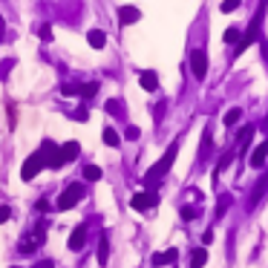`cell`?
Listing matches in <instances>:
<instances>
[{"label":"cell","instance_id":"cell-1","mask_svg":"<svg viewBox=\"0 0 268 268\" xmlns=\"http://www.w3.org/2000/svg\"><path fill=\"white\" fill-rule=\"evenodd\" d=\"M176 153H179V142H170V147L165 150V156L150 167L147 173H144V179H142V185L147 187V190H156L159 187V182L170 173V167H173V162H176Z\"/></svg>","mask_w":268,"mask_h":268},{"label":"cell","instance_id":"cell-2","mask_svg":"<svg viewBox=\"0 0 268 268\" xmlns=\"http://www.w3.org/2000/svg\"><path fill=\"white\" fill-rule=\"evenodd\" d=\"M46 228H49V222H46V219H41V222H35V225H32L29 231H23L18 251H21L23 257H32V254L46 242Z\"/></svg>","mask_w":268,"mask_h":268},{"label":"cell","instance_id":"cell-3","mask_svg":"<svg viewBox=\"0 0 268 268\" xmlns=\"http://www.w3.org/2000/svg\"><path fill=\"white\" fill-rule=\"evenodd\" d=\"M84 193H87V185L84 182H72L63 193L58 196V202H55V210H69L78 205V199H84Z\"/></svg>","mask_w":268,"mask_h":268},{"label":"cell","instance_id":"cell-4","mask_svg":"<svg viewBox=\"0 0 268 268\" xmlns=\"http://www.w3.org/2000/svg\"><path fill=\"white\" fill-rule=\"evenodd\" d=\"M260 29H263V9H260V15L251 21V26H248V32L239 38V43L234 46V55H242L251 43H257V41H263V35H260Z\"/></svg>","mask_w":268,"mask_h":268},{"label":"cell","instance_id":"cell-5","mask_svg":"<svg viewBox=\"0 0 268 268\" xmlns=\"http://www.w3.org/2000/svg\"><path fill=\"white\" fill-rule=\"evenodd\" d=\"M43 167H46V156H43V150H38V153H32L29 159L23 162V167H21V176H23V182H32V179L38 176Z\"/></svg>","mask_w":268,"mask_h":268},{"label":"cell","instance_id":"cell-6","mask_svg":"<svg viewBox=\"0 0 268 268\" xmlns=\"http://www.w3.org/2000/svg\"><path fill=\"white\" fill-rule=\"evenodd\" d=\"M156 202H159V193L156 190H139V193H133V199H130V205L133 210H153L156 208Z\"/></svg>","mask_w":268,"mask_h":268},{"label":"cell","instance_id":"cell-7","mask_svg":"<svg viewBox=\"0 0 268 268\" xmlns=\"http://www.w3.org/2000/svg\"><path fill=\"white\" fill-rule=\"evenodd\" d=\"M190 72H193L196 81H202L208 75V52L205 49H193L190 52Z\"/></svg>","mask_w":268,"mask_h":268},{"label":"cell","instance_id":"cell-8","mask_svg":"<svg viewBox=\"0 0 268 268\" xmlns=\"http://www.w3.org/2000/svg\"><path fill=\"white\" fill-rule=\"evenodd\" d=\"M268 193V170L263 173V176L257 179V185H254V190L248 193V205H245V210H254L257 205H260V199Z\"/></svg>","mask_w":268,"mask_h":268},{"label":"cell","instance_id":"cell-9","mask_svg":"<svg viewBox=\"0 0 268 268\" xmlns=\"http://www.w3.org/2000/svg\"><path fill=\"white\" fill-rule=\"evenodd\" d=\"M87 237H89V228H87V222L75 225V231L69 234V251H81V248L87 245Z\"/></svg>","mask_w":268,"mask_h":268},{"label":"cell","instance_id":"cell-10","mask_svg":"<svg viewBox=\"0 0 268 268\" xmlns=\"http://www.w3.org/2000/svg\"><path fill=\"white\" fill-rule=\"evenodd\" d=\"M266 162H268V139H263V142L254 147L251 159H248V165H251L254 170H260V167H266Z\"/></svg>","mask_w":268,"mask_h":268},{"label":"cell","instance_id":"cell-11","mask_svg":"<svg viewBox=\"0 0 268 268\" xmlns=\"http://www.w3.org/2000/svg\"><path fill=\"white\" fill-rule=\"evenodd\" d=\"M95 257H98V266H107V260H110V231H101Z\"/></svg>","mask_w":268,"mask_h":268},{"label":"cell","instance_id":"cell-12","mask_svg":"<svg viewBox=\"0 0 268 268\" xmlns=\"http://www.w3.org/2000/svg\"><path fill=\"white\" fill-rule=\"evenodd\" d=\"M176 260H179V251H176V248H167V251H159V254H153V260H150V263L159 268V266H173Z\"/></svg>","mask_w":268,"mask_h":268},{"label":"cell","instance_id":"cell-13","mask_svg":"<svg viewBox=\"0 0 268 268\" xmlns=\"http://www.w3.org/2000/svg\"><path fill=\"white\" fill-rule=\"evenodd\" d=\"M139 84L147 89V92H156V89H159V75H156V69H142V72H139Z\"/></svg>","mask_w":268,"mask_h":268},{"label":"cell","instance_id":"cell-14","mask_svg":"<svg viewBox=\"0 0 268 268\" xmlns=\"http://www.w3.org/2000/svg\"><path fill=\"white\" fill-rule=\"evenodd\" d=\"M58 153H61V162H63V165H66V162H75L78 153H81V144H78V142H66V144L58 147Z\"/></svg>","mask_w":268,"mask_h":268},{"label":"cell","instance_id":"cell-15","mask_svg":"<svg viewBox=\"0 0 268 268\" xmlns=\"http://www.w3.org/2000/svg\"><path fill=\"white\" fill-rule=\"evenodd\" d=\"M104 110H107L110 116H116L119 121L127 119V110H124V101H121V98H110V101L104 104Z\"/></svg>","mask_w":268,"mask_h":268},{"label":"cell","instance_id":"cell-16","mask_svg":"<svg viewBox=\"0 0 268 268\" xmlns=\"http://www.w3.org/2000/svg\"><path fill=\"white\" fill-rule=\"evenodd\" d=\"M234 202H237V199H234V193H222V196L216 199V210H213V216H216V219H222Z\"/></svg>","mask_w":268,"mask_h":268},{"label":"cell","instance_id":"cell-17","mask_svg":"<svg viewBox=\"0 0 268 268\" xmlns=\"http://www.w3.org/2000/svg\"><path fill=\"white\" fill-rule=\"evenodd\" d=\"M119 18H121V23H124V26H130V23H136V21L142 18V12H139L136 6H121Z\"/></svg>","mask_w":268,"mask_h":268},{"label":"cell","instance_id":"cell-18","mask_svg":"<svg viewBox=\"0 0 268 268\" xmlns=\"http://www.w3.org/2000/svg\"><path fill=\"white\" fill-rule=\"evenodd\" d=\"M87 43L92 46V49H104V46H107V35H104L101 29H89L87 32Z\"/></svg>","mask_w":268,"mask_h":268},{"label":"cell","instance_id":"cell-19","mask_svg":"<svg viewBox=\"0 0 268 268\" xmlns=\"http://www.w3.org/2000/svg\"><path fill=\"white\" fill-rule=\"evenodd\" d=\"M208 263V248H193L190 251V268H202Z\"/></svg>","mask_w":268,"mask_h":268},{"label":"cell","instance_id":"cell-20","mask_svg":"<svg viewBox=\"0 0 268 268\" xmlns=\"http://www.w3.org/2000/svg\"><path fill=\"white\" fill-rule=\"evenodd\" d=\"M101 142H104L107 147H119V144H121L119 133H116L113 127H104V130H101Z\"/></svg>","mask_w":268,"mask_h":268},{"label":"cell","instance_id":"cell-21","mask_svg":"<svg viewBox=\"0 0 268 268\" xmlns=\"http://www.w3.org/2000/svg\"><path fill=\"white\" fill-rule=\"evenodd\" d=\"M239 119H242V110H239V107H231V110L225 113V119H222V124H225V127L231 130V127H234V124H237Z\"/></svg>","mask_w":268,"mask_h":268},{"label":"cell","instance_id":"cell-22","mask_svg":"<svg viewBox=\"0 0 268 268\" xmlns=\"http://www.w3.org/2000/svg\"><path fill=\"white\" fill-rule=\"evenodd\" d=\"M239 38H242V32H239L237 26L225 29V43H228V46H237V43H239Z\"/></svg>","mask_w":268,"mask_h":268},{"label":"cell","instance_id":"cell-23","mask_svg":"<svg viewBox=\"0 0 268 268\" xmlns=\"http://www.w3.org/2000/svg\"><path fill=\"white\" fill-rule=\"evenodd\" d=\"M84 179H87V182H98V179H101V167H98V165H87V167H84Z\"/></svg>","mask_w":268,"mask_h":268},{"label":"cell","instance_id":"cell-24","mask_svg":"<svg viewBox=\"0 0 268 268\" xmlns=\"http://www.w3.org/2000/svg\"><path fill=\"white\" fill-rule=\"evenodd\" d=\"M61 92H63V95H81V98H84V84H63Z\"/></svg>","mask_w":268,"mask_h":268},{"label":"cell","instance_id":"cell-25","mask_svg":"<svg viewBox=\"0 0 268 268\" xmlns=\"http://www.w3.org/2000/svg\"><path fill=\"white\" fill-rule=\"evenodd\" d=\"M15 63H18L15 58H6V61H0V78H3V81L9 78V72L15 69Z\"/></svg>","mask_w":268,"mask_h":268},{"label":"cell","instance_id":"cell-26","mask_svg":"<svg viewBox=\"0 0 268 268\" xmlns=\"http://www.w3.org/2000/svg\"><path fill=\"white\" fill-rule=\"evenodd\" d=\"M239 3H242V0H222V3H219V9H222L225 15H231V12H237V9H239Z\"/></svg>","mask_w":268,"mask_h":268},{"label":"cell","instance_id":"cell-27","mask_svg":"<svg viewBox=\"0 0 268 268\" xmlns=\"http://www.w3.org/2000/svg\"><path fill=\"white\" fill-rule=\"evenodd\" d=\"M139 136H142V130H139V127H133V124L124 130V139H127V142H139Z\"/></svg>","mask_w":268,"mask_h":268},{"label":"cell","instance_id":"cell-28","mask_svg":"<svg viewBox=\"0 0 268 268\" xmlns=\"http://www.w3.org/2000/svg\"><path fill=\"white\" fill-rule=\"evenodd\" d=\"M182 216H185V219H196V216H199V208H196V205H182Z\"/></svg>","mask_w":268,"mask_h":268},{"label":"cell","instance_id":"cell-29","mask_svg":"<svg viewBox=\"0 0 268 268\" xmlns=\"http://www.w3.org/2000/svg\"><path fill=\"white\" fill-rule=\"evenodd\" d=\"M87 110H84V107H75V113H72V119H78V121H87Z\"/></svg>","mask_w":268,"mask_h":268},{"label":"cell","instance_id":"cell-30","mask_svg":"<svg viewBox=\"0 0 268 268\" xmlns=\"http://www.w3.org/2000/svg\"><path fill=\"white\" fill-rule=\"evenodd\" d=\"M9 216H12V208H9V205H0V225H3Z\"/></svg>","mask_w":268,"mask_h":268},{"label":"cell","instance_id":"cell-31","mask_svg":"<svg viewBox=\"0 0 268 268\" xmlns=\"http://www.w3.org/2000/svg\"><path fill=\"white\" fill-rule=\"evenodd\" d=\"M165 107H167V101H159V104H156V121L165 119Z\"/></svg>","mask_w":268,"mask_h":268},{"label":"cell","instance_id":"cell-32","mask_svg":"<svg viewBox=\"0 0 268 268\" xmlns=\"http://www.w3.org/2000/svg\"><path fill=\"white\" fill-rule=\"evenodd\" d=\"M41 38H43V41H52V29H49V26H41Z\"/></svg>","mask_w":268,"mask_h":268},{"label":"cell","instance_id":"cell-33","mask_svg":"<svg viewBox=\"0 0 268 268\" xmlns=\"http://www.w3.org/2000/svg\"><path fill=\"white\" fill-rule=\"evenodd\" d=\"M38 210H41V213H43V210H52V205H49V199H41V202H38Z\"/></svg>","mask_w":268,"mask_h":268},{"label":"cell","instance_id":"cell-34","mask_svg":"<svg viewBox=\"0 0 268 268\" xmlns=\"http://www.w3.org/2000/svg\"><path fill=\"white\" fill-rule=\"evenodd\" d=\"M202 242H205V245H210V242H213V231H205V234H202Z\"/></svg>","mask_w":268,"mask_h":268},{"label":"cell","instance_id":"cell-35","mask_svg":"<svg viewBox=\"0 0 268 268\" xmlns=\"http://www.w3.org/2000/svg\"><path fill=\"white\" fill-rule=\"evenodd\" d=\"M3 35H6V21L0 18V41H3Z\"/></svg>","mask_w":268,"mask_h":268},{"label":"cell","instance_id":"cell-36","mask_svg":"<svg viewBox=\"0 0 268 268\" xmlns=\"http://www.w3.org/2000/svg\"><path fill=\"white\" fill-rule=\"evenodd\" d=\"M12 268H18V266H12Z\"/></svg>","mask_w":268,"mask_h":268},{"label":"cell","instance_id":"cell-37","mask_svg":"<svg viewBox=\"0 0 268 268\" xmlns=\"http://www.w3.org/2000/svg\"><path fill=\"white\" fill-rule=\"evenodd\" d=\"M266 124H268V119H266Z\"/></svg>","mask_w":268,"mask_h":268}]
</instances>
